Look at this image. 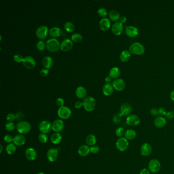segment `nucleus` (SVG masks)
<instances>
[{
	"label": "nucleus",
	"instance_id": "1",
	"mask_svg": "<svg viewBox=\"0 0 174 174\" xmlns=\"http://www.w3.org/2000/svg\"><path fill=\"white\" fill-rule=\"evenodd\" d=\"M46 47L48 51L51 52L58 51L60 48V44L56 38H51L46 42Z\"/></svg>",
	"mask_w": 174,
	"mask_h": 174
},
{
	"label": "nucleus",
	"instance_id": "2",
	"mask_svg": "<svg viewBox=\"0 0 174 174\" xmlns=\"http://www.w3.org/2000/svg\"><path fill=\"white\" fill-rule=\"evenodd\" d=\"M82 103H83V106L85 110L88 112L93 111L95 109L96 105L95 99L93 97H91V96L85 97V98L83 99Z\"/></svg>",
	"mask_w": 174,
	"mask_h": 174
},
{
	"label": "nucleus",
	"instance_id": "3",
	"mask_svg": "<svg viewBox=\"0 0 174 174\" xmlns=\"http://www.w3.org/2000/svg\"><path fill=\"white\" fill-rule=\"evenodd\" d=\"M129 51L131 53L135 55H141L144 53L145 48L141 43L134 42L130 46Z\"/></svg>",
	"mask_w": 174,
	"mask_h": 174
},
{
	"label": "nucleus",
	"instance_id": "4",
	"mask_svg": "<svg viewBox=\"0 0 174 174\" xmlns=\"http://www.w3.org/2000/svg\"><path fill=\"white\" fill-rule=\"evenodd\" d=\"M31 129V125L27 121H21L16 125V130L18 132L22 134H27L30 132Z\"/></svg>",
	"mask_w": 174,
	"mask_h": 174
},
{
	"label": "nucleus",
	"instance_id": "5",
	"mask_svg": "<svg viewBox=\"0 0 174 174\" xmlns=\"http://www.w3.org/2000/svg\"><path fill=\"white\" fill-rule=\"evenodd\" d=\"M57 113L60 118L63 120L69 119L71 115V110L66 106H63L59 108Z\"/></svg>",
	"mask_w": 174,
	"mask_h": 174
},
{
	"label": "nucleus",
	"instance_id": "6",
	"mask_svg": "<svg viewBox=\"0 0 174 174\" xmlns=\"http://www.w3.org/2000/svg\"><path fill=\"white\" fill-rule=\"evenodd\" d=\"M49 33V28L45 25L38 27L36 30V35L40 40L45 39Z\"/></svg>",
	"mask_w": 174,
	"mask_h": 174
},
{
	"label": "nucleus",
	"instance_id": "7",
	"mask_svg": "<svg viewBox=\"0 0 174 174\" xmlns=\"http://www.w3.org/2000/svg\"><path fill=\"white\" fill-rule=\"evenodd\" d=\"M116 146L120 151L124 152L128 148V141L125 137L119 138L116 142Z\"/></svg>",
	"mask_w": 174,
	"mask_h": 174
},
{
	"label": "nucleus",
	"instance_id": "8",
	"mask_svg": "<svg viewBox=\"0 0 174 174\" xmlns=\"http://www.w3.org/2000/svg\"><path fill=\"white\" fill-rule=\"evenodd\" d=\"M148 168L151 172L157 173L159 172L161 169V164L159 160L156 159H153L149 163Z\"/></svg>",
	"mask_w": 174,
	"mask_h": 174
},
{
	"label": "nucleus",
	"instance_id": "9",
	"mask_svg": "<svg viewBox=\"0 0 174 174\" xmlns=\"http://www.w3.org/2000/svg\"><path fill=\"white\" fill-rule=\"evenodd\" d=\"M23 65L28 69H33L36 65V61L35 59L31 56H27L24 58Z\"/></svg>",
	"mask_w": 174,
	"mask_h": 174
},
{
	"label": "nucleus",
	"instance_id": "10",
	"mask_svg": "<svg viewBox=\"0 0 174 174\" xmlns=\"http://www.w3.org/2000/svg\"><path fill=\"white\" fill-rule=\"evenodd\" d=\"M141 122V120L138 115H131L127 117L126 124L130 126H136L139 125Z\"/></svg>",
	"mask_w": 174,
	"mask_h": 174
},
{
	"label": "nucleus",
	"instance_id": "11",
	"mask_svg": "<svg viewBox=\"0 0 174 174\" xmlns=\"http://www.w3.org/2000/svg\"><path fill=\"white\" fill-rule=\"evenodd\" d=\"M112 85L114 89H115L117 91H123V90L125 89L126 86L125 81L121 78L115 79V80L113 81Z\"/></svg>",
	"mask_w": 174,
	"mask_h": 174
},
{
	"label": "nucleus",
	"instance_id": "12",
	"mask_svg": "<svg viewBox=\"0 0 174 174\" xmlns=\"http://www.w3.org/2000/svg\"><path fill=\"white\" fill-rule=\"evenodd\" d=\"M39 129L41 132L47 134L51 130L52 124L49 121L47 120L42 121L39 125Z\"/></svg>",
	"mask_w": 174,
	"mask_h": 174
},
{
	"label": "nucleus",
	"instance_id": "13",
	"mask_svg": "<svg viewBox=\"0 0 174 174\" xmlns=\"http://www.w3.org/2000/svg\"><path fill=\"white\" fill-rule=\"evenodd\" d=\"M64 124L62 120H56L52 124V129L56 133H59L63 130Z\"/></svg>",
	"mask_w": 174,
	"mask_h": 174
},
{
	"label": "nucleus",
	"instance_id": "14",
	"mask_svg": "<svg viewBox=\"0 0 174 174\" xmlns=\"http://www.w3.org/2000/svg\"><path fill=\"white\" fill-rule=\"evenodd\" d=\"M73 41L69 38H65L62 41V43L60 44V49L62 51H69L73 47Z\"/></svg>",
	"mask_w": 174,
	"mask_h": 174
},
{
	"label": "nucleus",
	"instance_id": "15",
	"mask_svg": "<svg viewBox=\"0 0 174 174\" xmlns=\"http://www.w3.org/2000/svg\"><path fill=\"white\" fill-rule=\"evenodd\" d=\"M152 152V147L150 144L146 142L141 147V155L143 156H148Z\"/></svg>",
	"mask_w": 174,
	"mask_h": 174
},
{
	"label": "nucleus",
	"instance_id": "16",
	"mask_svg": "<svg viewBox=\"0 0 174 174\" xmlns=\"http://www.w3.org/2000/svg\"><path fill=\"white\" fill-rule=\"evenodd\" d=\"M139 31L138 29L134 26H126L125 28V33L130 37L133 38L138 35Z\"/></svg>",
	"mask_w": 174,
	"mask_h": 174
},
{
	"label": "nucleus",
	"instance_id": "17",
	"mask_svg": "<svg viewBox=\"0 0 174 174\" xmlns=\"http://www.w3.org/2000/svg\"><path fill=\"white\" fill-rule=\"evenodd\" d=\"M111 30L113 33L115 34V35H121L124 30L123 24H122L120 22H115L112 26Z\"/></svg>",
	"mask_w": 174,
	"mask_h": 174
},
{
	"label": "nucleus",
	"instance_id": "18",
	"mask_svg": "<svg viewBox=\"0 0 174 174\" xmlns=\"http://www.w3.org/2000/svg\"><path fill=\"white\" fill-rule=\"evenodd\" d=\"M132 108L130 104L128 103H123L121 105L120 108V113L122 116H128L130 115L131 113L132 112Z\"/></svg>",
	"mask_w": 174,
	"mask_h": 174
},
{
	"label": "nucleus",
	"instance_id": "19",
	"mask_svg": "<svg viewBox=\"0 0 174 174\" xmlns=\"http://www.w3.org/2000/svg\"><path fill=\"white\" fill-rule=\"evenodd\" d=\"M47 159L50 162H54L57 160L58 157V152L57 149L51 148L49 149L47 152Z\"/></svg>",
	"mask_w": 174,
	"mask_h": 174
},
{
	"label": "nucleus",
	"instance_id": "20",
	"mask_svg": "<svg viewBox=\"0 0 174 174\" xmlns=\"http://www.w3.org/2000/svg\"><path fill=\"white\" fill-rule=\"evenodd\" d=\"M25 155L26 158L30 161L35 160L37 156V152L34 149L32 148L27 149L25 151Z\"/></svg>",
	"mask_w": 174,
	"mask_h": 174
},
{
	"label": "nucleus",
	"instance_id": "21",
	"mask_svg": "<svg viewBox=\"0 0 174 174\" xmlns=\"http://www.w3.org/2000/svg\"><path fill=\"white\" fill-rule=\"evenodd\" d=\"M110 21L108 18H103L99 22V27L102 31H107L110 28Z\"/></svg>",
	"mask_w": 174,
	"mask_h": 174
},
{
	"label": "nucleus",
	"instance_id": "22",
	"mask_svg": "<svg viewBox=\"0 0 174 174\" xmlns=\"http://www.w3.org/2000/svg\"><path fill=\"white\" fill-rule=\"evenodd\" d=\"M53 59L50 56H46L42 59V64L46 69H49L53 65Z\"/></svg>",
	"mask_w": 174,
	"mask_h": 174
},
{
	"label": "nucleus",
	"instance_id": "23",
	"mask_svg": "<svg viewBox=\"0 0 174 174\" xmlns=\"http://www.w3.org/2000/svg\"><path fill=\"white\" fill-rule=\"evenodd\" d=\"M154 123L155 126L157 128H162L166 125V120L162 116H159L155 119Z\"/></svg>",
	"mask_w": 174,
	"mask_h": 174
},
{
	"label": "nucleus",
	"instance_id": "24",
	"mask_svg": "<svg viewBox=\"0 0 174 174\" xmlns=\"http://www.w3.org/2000/svg\"><path fill=\"white\" fill-rule=\"evenodd\" d=\"M76 95L79 99H84L87 95V91L85 87L80 86L77 88L75 91Z\"/></svg>",
	"mask_w": 174,
	"mask_h": 174
},
{
	"label": "nucleus",
	"instance_id": "25",
	"mask_svg": "<svg viewBox=\"0 0 174 174\" xmlns=\"http://www.w3.org/2000/svg\"><path fill=\"white\" fill-rule=\"evenodd\" d=\"M26 138L22 134L17 135L13 138V144L18 146H22L26 143Z\"/></svg>",
	"mask_w": 174,
	"mask_h": 174
},
{
	"label": "nucleus",
	"instance_id": "26",
	"mask_svg": "<svg viewBox=\"0 0 174 174\" xmlns=\"http://www.w3.org/2000/svg\"><path fill=\"white\" fill-rule=\"evenodd\" d=\"M78 152L81 156H86L91 152V148L87 145H82L79 147Z\"/></svg>",
	"mask_w": 174,
	"mask_h": 174
},
{
	"label": "nucleus",
	"instance_id": "27",
	"mask_svg": "<svg viewBox=\"0 0 174 174\" xmlns=\"http://www.w3.org/2000/svg\"><path fill=\"white\" fill-rule=\"evenodd\" d=\"M114 88L110 83H106L103 86L102 91L104 95L106 96H109L112 94Z\"/></svg>",
	"mask_w": 174,
	"mask_h": 174
},
{
	"label": "nucleus",
	"instance_id": "28",
	"mask_svg": "<svg viewBox=\"0 0 174 174\" xmlns=\"http://www.w3.org/2000/svg\"><path fill=\"white\" fill-rule=\"evenodd\" d=\"M62 33V31L59 28L57 27H54L50 29L49 31L50 35L51 36L52 38H56L61 35Z\"/></svg>",
	"mask_w": 174,
	"mask_h": 174
},
{
	"label": "nucleus",
	"instance_id": "29",
	"mask_svg": "<svg viewBox=\"0 0 174 174\" xmlns=\"http://www.w3.org/2000/svg\"><path fill=\"white\" fill-rule=\"evenodd\" d=\"M131 58V53L128 50H124L121 52L120 58L121 62H128Z\"/></svg>",
	"mask_w": 174,
	"mask_h": 174
},
{
	"label": "nucleus",
	"instance_id": "30",
	"mask_svg": "<svg viewBox=\"0 0 174 174\" xmlns=\"http://www.w3.org/2000/svg\"><path fill=\"white\" fill-rule=\"evenodd\" d=\"M121 74V71L118 67H113L109 71V76L112 79H117Z\"/></svg>",
	"mask_w": 174,
	"mask_h": 174
},
{
	"label": "nucleus",
	"instance_id": "31",
	"mask_svg": "<svg viewBox=\"0 0 174 174\" xmlns=\"http://www.w3.org/2000/svg\"><path fill=\"white\" fill-rule=\"evenodd\" d=\"M124 136L127 140H133L137 137V132L133 129H128L125 131Z\"/></svg>",
	"mask_w": 174,
	"mask_h": 174
},
{
	"label": "nucleus",
	"instance_id": "32",
	"mask_svg": "<svg viewBox=\"0 0 174 174\" xmlns=\"http://www.w3.org/2000/svg\"><path fill=\"white\" fill-rule=\"evenodd\" d=\"M62 135L59 133H54L51 137V141L53 144H58L62 141Z\"/></svg>",
	"mask_w": 174,
	"mask_h": 174
},
{
	"label": "nucleus",
	"instance_id": "33",
	"mask_svg": "<svg viewBox=\"0 0 174 174\" xmlns=\"http://www.w3.org/2000/svg\"><path fill=\"white\" fill-rule=\"evenodd\" d=\"M120 14L117 10H112L109 13V18L113 22H117L120 18Z\"/></svg>",
	"mask_w": 174,
	"mask_h": 174
},
{
	"label": "nucleus",
	"instance_id": "34",
	"mask_svg": "<svg viewBox=\"0 0 174 174\" xmlns=\"http://www.w3.org/2000/svg\"><path fill=\"white\" fill-rule=\"evenodd\" d=\"M86 142L89 146H93L97 142V138L93 134H89L86 138Z\"/></svg>",
	"mask_w": 174,
	"mask_h": 174
},
{
	"label": "nucleus",
	"instance_id": "35",
	"mask_svg": "<svg viewBox=\"0 0 174 174\" xmlns=\"http://www.w3.org/2000/svg\"><path fill=\"white\" fill-rule=\"evenodd\" d=\"M16 145L13 143H10L6 146V152L9 155H12L16 152Z\"/></svg>",
	"mask_w": 174,
	"mask_h": 174
},
{
	"label": "nucleus",
	"instance_id": "36",
	"mask_svg": "<svg viewBox=\"0 0 174 174\" xmlns=\"http://www.w3.org/2000/svg\"><path fill=\"white\" fill-rule=\"evenodd\" d=\"M64 28L68 32H73L75 30L74 24L71 22H66L64 25Z\"/></svg>",
	"mask_w": 174,
	"mask_h": 174
},
{
	"label": "nucleus",
	"instance_id": "37",
	"mask_svg": "<svg viewBox=\"0 0 174 174\" xmlns=\"http://www.w3.org/2000/svg\"><path fill=\"white\" fill-rule=\"evenodd\" d=\"M71 40L74 42L79 43L83 40V36L79 33H75L71 35Z\"/></svg>",
	"mask_w": 174,
	"mask_h": 174
},
{
	"label": "nucleus",
	"instance_id": "38",
	"mask_svg": "<svg viewBox=\"0 0 174 174\" xmlns=\"http://www.w3.org/2000/svg\"><path fill=\"white\" fill-rule=\"evenodd\" d=\"M98 14L101 18H105L108 15V12L106 9L102 7V8H99L98 10Z\"/></svg>",
	"mask_w": 174,
	"mask_h": 174
},
{
	"label": "nucleus",
	"instance_id": "39",
	"mask_svg": "<svg viewBox=\"0 0 174 174\" xmlns=\"http://www.w3.org/2000/svg\"><path fill=\"white\" fill-rule=\"evenodd\" d=\"M122 115L120 113L115 114L113 117V123H115V124H119L122 121Z\"/></svg>",
	"mask_w": 174,
	"mask_h": 174
},
{
	"label": "nucleus",
	"instance_id": "40",
	"mask_svg": "<svg viewBox=\"0 0 174 174\" xmlns=\"http://www.w3.org/2000/svg\"><path fill=\"white\" fill-rule=\"evenodd\" d=\"M38 140L42 144H45L48 141V137L46 134L41 133L38 136Z\"/></svg>",
	"mask_w": 174,
	"mask_h": 174
},
{
	"label": "nucleus",
	"instance_id": "41",
	"mask_svg": "<svg viewBox=\"0 0 174 174\" xmlns=\"http://www.w3.org/2000/svg\"><path fill=\"white\" fill-rule=\"evenodd\" d=\"M46 47L45 42L42 40H38L36 44V47L39 51H43Z\"/></svg>",
	"mask_w": 174,
	"mask_h": 174
},
{
	"label": "nucleus",
	"instance_id": "42",
	"mask_svg": "<svg viewBox=\"0 0 174 174\" xmlns=\"http://www.w3.org/2000/svg\"><path fill=\"white\" fill-rule=\"evenodd\" d=\"M125 132L124 129L122 127H119L115 130V134L117 135V137H118L119 138L122 137L123 135L125 134Z\"/></svg>",
	"mask_w": 174,
	"mask_h": 174
},
{
	"label": "nucleus",
	"instance_id": "43",
	"mask_svg": "<svg viewBox=\"0 0 174 174\" xmlns=\"http://www.w3.org/2000/svg\"><path fill=\"white\" fill-rule=\"evenodd\" d=\"M15 128H16V126L13 122H8L5 125L6 130L8 131L9 132L13 131L15 129Z\"/></svg>",
	"mask_w": 174,
	"mask_h": 174
},
{
	"label": "nucleus",
	"instance_id": "44",
	"mask_svg": "<svg viewBox=\"0 0 174 174\" xmlns=\"http://www.w3.org/2000/svg\"><path fill=\"white\" fill-rule=\"evenodd\" d=\"M24 59V58L23 57V56L20 54H16L13 56V59L17 63H21L22 62H23Z\"/></svg>",
	"mask_w": 174,
	"mask_h": 174
},
{
	"label": "nucleus",
	"instance_id": "45",
	"mask_svg": "<svg viewBox=\"0 0 174 174\" xmlns=\"http://www.w3.org/2000/svg\"><path fill=\"white\" fill-rule=\"evenodd\" d=\"M16 119V115L13 113H9L6 116V120L9 122H12Z\"/></svg>",
	"mask_w": 174,
	"mask_h": 174
},
{
	"label": "nucleus",
	"instance_id": "46",
	"mask_svg": "<svg viewBox=\"0 0 174 174\" xmlns=\"http://www.w3.org/2000/svg\"><path fill=\"white\" fill-rule=\"evenodd\" d=\"M56 103V105L58 107H59V108L63 107L64 106V100L62 98H59L57 99Z\"/></svg>",
	"mask_w": 174,
	"mask_h": 174
},
{
	"label": "nucleus",
	"instance_id": "47",
	"mask_svg": "<svg viewBox=\"0 0 174 174\" xmlns=\"http://www.w3.org/2000/svg\"><path fill=\"white\" fill-rule=\"evenodd\" d=\"M99 151H100V148L98 146L94 145L91 147V152L93 154H97L99 152Z\"/></svg>",
	"mask_w": 174,
	"mask_h": 174
},
{
	"label": "nucleus",
	"instance_id": "48",
	"mask_svg": "<svg viewBox=\"0 0 174 174\" xmlns=\"http://www.w3.org/2000/svg\"><path fill=\"white\" fill-rule=\"evenodd\" d=\"M13 138L14 137H13L12 135L10 134H7L5 136L4 139V141H5L6 142L10 144L13 141Z\"/></svg>",
	"mask_w": 174,
	"mask_h": 174
},
{
	"label": "nucleus",
	"instance_id": "49",
	"mask_svg": "<svg viewBox=\"0 0 174 174\" xmlns=\"http://www.w3.org/2000/svg\"><path fill=\"white\" fill-rule=\"evenodd\" d=\"M49 73V70L47 69H42L40 71V75L42 76V77H46Z\"/></svg>",
	"mask_w": 174,
	"mask_h": 174
},
{
	"label": "nucleus",
	"instance_id": "50",
	"mask_svg": "<svg viewBox=\"0 0 174 174\" xmlns=\"http://www.w3.org/2000/svg\"><path fill=\"white\" fill-rule=\"evenodd\" d=\"M158 112H159V114L161 115V116H164L166 115L167 113V111H166V109L164 108V107H160L159 109H158Z\"/></svg>",
	"mask_w": 174,
	"mask_h": 174
},
{
	"label": "nucleus",
	"instance_id": "51",
	"mask_svg": "<svg viewBox=\"0 0 174 174\" xmlns=\"http://www.w3.org/2000/svg\"><path fill=\"white\" fill-rule=\"evenodd\" d=\"M166 117L167 119H169V120H173L174 119V112L172 111H168L166 113Z\"/></svg>",
	"mask_w": 174,
	"mask_h": 174
},
{
	"label": "nucleus",
	"instance_id": "52",
	"mask_svg": "<svg viewBox=\"0 0 174 174\" xmlns=\"http://www.w3.org/2000/svg\"><path fill=\"white\" fill-rule=\"evenodd\" d=\"M16 119L18 121H20V122L24 118V114L22 112H18L16 113Z\"/></svg>",
	"mask_w": 174,
	"mask_h": 174
},
{
	"label": "nucleus",
	"instance_id": "53",
	"mask_svg": "<svg viewBox=\"0 0 174 174\" xmlns=\"http://www.w3.org/2000/svg\"><path fill=\"white\" fill-rule=\"evenodd\" d=\"M150 114L152 116L156 117L158 115H159V112H158V109H156L155 108H153L152 109H151Z\"/></svg>",
	"mask_w": 174,
	"mask_h": 174
},
{
	"label": "nucleus",
	"instance_id": "54",
	"mask_svg": "<svg viewBox=\"0 0 174 174\" xmlns=\"http://www.w3.org/2000/svg\"><path fill=\"white\" fill-rule=\"evenodd\" d=\"M82 106H83V103L81 101H78L76 102L75 103V107L77 109H80Z\"/></svg>",
	"mask_w": 174,
	"mask_h": 174
},
{
	"label": "nucleus",
	"instance_id": "55",
	"mask_svg": "<svg viewBox=\"0 0 174 174\" xmlns=\"http://www.w3.org/2000/svg\"><path fill=\"white\" fill-rule=\"evenodd\" d=\"M119 22L121 23L122 24L126 23L127 22V18L125 16H122L119 19Z\"/></svg>",
	"mask_w": 174,
	"mask_h": 174
},
{
	"label": "nucleus",
	"instance_id": "56",
	"mask_svg": "<svg viewBox=\"0 0 174 174\" xmlns=\"http://www.w3.org/2000/svg\"><path fill=\"white\" fill-rule=\"evenodd\" d=\"M151 172L149 169L143 168L141 170L139 174H151Z\"/></svg>",
	"mask_w": 174,
	"mask_h": 174
},
{
	"label": "nucleus",
	"instance_id": "57",
	"mask_svg": "<svg viewBox=\"0 0 174 174\" xmlns=\"http://www.w3.org/2000/svg\"><path fill=\"white\" fill-rule=\"evenodd\" d=\"M111 80H112V78L109 76L106 77L105 78V81L106 83H110V82L111 81Z\"/></svg>",
	"mask_w": 174,
	"mask_h": 174
},
{
	"label": "nucleus",
	"instance_id": "58",
	"mask_svg": "<svg viewBox=\"0 0 174 174\" xmlns=\"http://www.w3.org/2000/svg\"><path fill=\"white\" fill-rule=\"evenodd\" d=\"M170 99L172 100L174 102V90H173L170 94Z\"/></svg>",
	"mask_w": 174,
	"mask_h": 174
},
{
	"label": "nucleus",
	"instance_id": "59",
	"mask_svg": "<svg viewBox=\"0 0 174 174\" xmlns=\"http://www.w3.org/2000/svg\"><path fill=\"white\" fill-rule=\"evenodd\" d=\"M0 146H1V152H0V153H1L2 152V150H3V146H2V145H0Z\"/></svg>",
	"mask_w": 174,
	"mask_h": 174
},
{
	"label": "nucleus",
	"instance_id": "60",
	"mask_svg": "<svg viewBox=\"0 0 174 174\" xmlns=\"http://www.w3.org/2000/svg\"><path fill=\"white\" fill-rule=\"evenodd\" d=\"M37 174H44V173L40 172V173H37Z\"/></svg>",
	"mask_w": 174,
	"mask_h": 174
}]
</instances>
